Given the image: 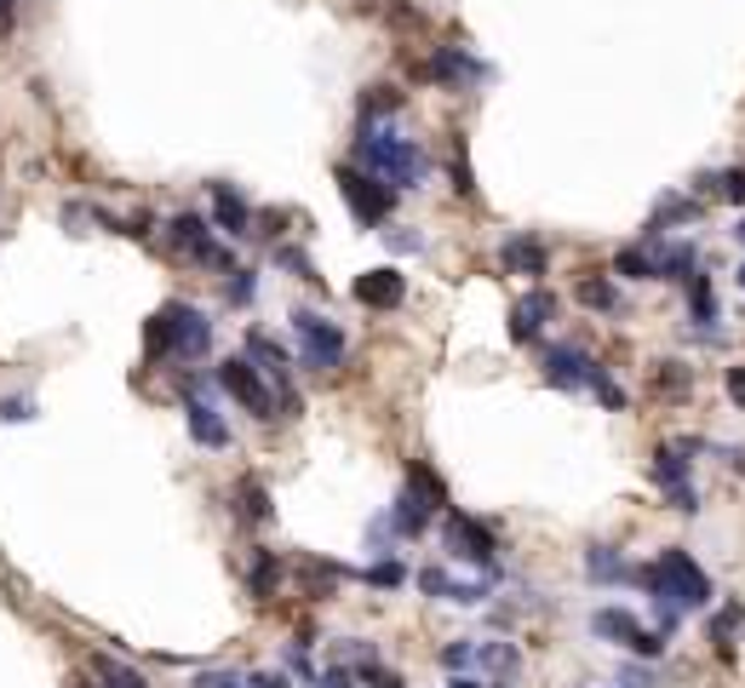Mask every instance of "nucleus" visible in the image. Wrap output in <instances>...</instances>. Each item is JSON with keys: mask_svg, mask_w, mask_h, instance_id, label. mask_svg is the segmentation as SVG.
Here are the masks:
<instances>
[{"mask_svg": "<svg viewBox=\"0 0 745 688\" xmlns=\"http://www.w3.org/2000/svg\"><path fill=\"white\" fill-rule=\"evenodd\" d=\"M654 391H659V396H688V391H693V373H688L682 362H659Z\"/></svg>", "mask_w": 745, "mask_h": 688, "instance_id": "obj_25", "label": "nucleus"}, {"mask_svg": "<svg viewBox=\"0 0 745 688\" xmlns=\"http://www.w3.org/2000/svg\"><path fill=\"white\" fill-rule=\"evenodd\" d=\"M590 391H597V396H602V407H625V391H620V385H613V379H608L602 368H597V379H590Z\"/></svg>", "mask_w": 745, "mask_h": 688, "instance_id": "obj_37", "label": "nucleus"}, {"mask_svg": "<svg viewBox=\"0 0 745 688\" xmlns=\"http://www.w3.org/2000/svg\"><path fill=\"white\" fill-rule=\"evenodd\" d=\"M636 579L654 591V608H659V625H665V631H671V625L688 614V608H706V602H711V579H706V568L693 563L688 551H677V545L659 551V563L642 568Z\"/></svg>", "mask_w": 745, "mask_h": 688, "instance_id": "obj_1", "label": "nucleus"}, {"mask_svg": "<svg viewBox=\"0 0 745 688\" xmlns=\"http://www.w3.org/2000/svg\"><path fill=\"white\" fill-rule=\"evenodd\" d=\"M734 236H740V241H745V224H740V229H734Z\"/></svg>", "mask_w": 745, "mask_h": 688, "instance_id": "obj_50", "label": "nucleus"}, {"mask_svg": "<svg viewBox=\"0 0 745 688\" xmlns=\"http://www.w3.org/2000/svg\"><path fill=\"white\" fill-rule=\"evenodd\" d=\"M419 75H425V81H442V87H465V81H482L487 69L476 58H465L459 46H442L430 64H419Z\"/></svg>", "mask_w": 745, "mask_h": 688, "instance_id": "obj_14", "label": "nucleus"}, {"mask_svg": "<svg viewBox=\"0 0 745 688\" xmlns=\"http://www.w3.org/2000/svg\"><path fill=\"white\" fill-rule=\"evenodd\" d=\"M259 373H264V368L252 362V356H229V362L218 368V385H224L229 396H236L252 419H275V396L264 391V379H259Z\"/></svg>", "mask_w": 745, "mask_h": 688, "instance_id": "obj_6", "label": "nucleus"}, {"mask_svg": "<svg viewBox=\"0 0 745 688\" xmlns=\"http://www.w3.org/2000/svg\"><path fill=\"white\" fill-rule=\"evenodd\" d=\"M92 672L104 677V688H144V677H138V672H126V666H110V659H98Z\"/></svg>", "mask_w": 745, "mask_h": 688, "instance_id": "obj_31", "label": "nucleus"}, {"mask_svg": "<svg viewBox=\"0 0 745 688\" xmlns=\"http://www.w3.org/2000/svg\"><path fill=\"white\" fill-rule=\"evenodd\" d=\"M184 425H190V437H195L201 448H229V425L218 419V407H213V402H201V396H195V402L184 407Z\"/></svg>", "mask_w": 745, "mask_h": 688, "instance_id": "obj_16", "label": "nucleus"}, {"mask_svg": "<svg viewBox=\"0 0 745 688\" xmlns=\"http://www.w3.org/2000/svg\"><path fill=\"white\" fill-rule=\"evenodd\" d=\"M700 218V201H688V195H671V201H659L654 207V224H648V236H659L665 224H693Z\"/></svg>", "mask_w": 745, "mask_h": 688, "instance_id": "obj_22", "label": "nucleus"}, {"mask_svg": "<svg viewBox=\"0 0 745 688\" xmlns=\"http://www.w3.org/2000/svg\"><path fill=\"white\" fill-rule=\"evenodd\" d=\"M407 488H419L430 505H448V488H442V482H436L425 465H414V471H407Z\"/></svg>", "mask_w": 745, "mask_h": 688, "instance_id": "obj_30", "label": "nucleus"}, {"mask_svg": "<svg viewBox=\"0 0 745 688\" xmlns=\"http://www.w3.org/2000/svg\"><path fill=\"white\" fill-rule=\"evenodd\" d=\"M213 218L224 236H252V207L236 184H213Z\"/></svg>", "mask_w": 745, "mask_h": 688, "instance_id": "obj_15", "label": "nucleus"}, {"mask_svg": "<svg viewBox=\"0 0 745 688\" xmlns=\"http://www.w3.org/2000/svg\"><path fill=\"white\" fill-rule=\"evenodd\" d=\"M368 579H373V585H402L407 568H402V563H379V568H368Z\"/></svg>", "mask_w": 745, "mask_h": 688, "instance_id": "obj_41", "label": "nucleus"}, {"mask_svg": "<svg viewBox=\"0 0 745 688\" xmlns=\"http://www.w3.org/2000/svg\"><path fill=\"white\" fill-rule=\"evenodd\" d=\"M270 585H275V556L259 551V563H252V597H270Z\"/></svg>", "mask_w": 745, "mask_h": 688, "instance_id": "obj_33", "label": "nucleus"}, {"mask_svg": "<svg viewBox=\"0 0 745 688\" xmlns=\"http://www.w3.org/2000/svg\"><path fill=\"white\" fill-rule=\"evenodd\" d=\"M734 282H740V287H745V264H740V275H734Z\"/></svg>", "mask_w": 745, "mask_h": 688, "instance_id": "obj_49", "label": "nucleus"}, {"mask_svg": "<svg viewBox=\"0 0 745 688\" xmlns=\"http://www.w3.org/2000/svg\"><path fill=\"white\" fill-rule=\"evenodd\" d=\"M275 264H287V270H298V282H311V287L321 282V275L311 270V259H304V252H293V247H275Z\"/></svg>", "mask_w": 745, "mask_h": 688, "instance_id": "obj_34", "label": "nucleus"}, {"mask_svg": "<svg viewBox=\"0 0 745 688\" xmlns=\"http://www.w3.org/2000/svg\"><path fill=\"white\" fill-rule=\"evenodd\" d=\"M321 688H355V677L345 666H332V672H321Z\"/></svg>", "mask_w": 745, "mask_h": 688, "instance_id": "obj_44", "label": "nucleus"}, {"mask_svg": "<svg viewBox=\"0 0 745 688\" xmlns=\"http://www.w3.org/2000/svg\"><path fill=\"white\" fill-rule=\"evenodd\" d=\"M236 282H224V298L229 304H252V293H259V282H252V270H229Z\"/></svg>", "mask_w": 745, "mask_h": 688, "instance_id": "obj_32", "label": "nucleus"}, {"mask_svg": "<svg viewBox=\"0 0 745 688\" xmlns=\"http://www.w3.org/2000/svg\"><path fill=\"white\" fill-rule=\"evenodd\" d=\"M448 688H482V683H471V677H453Z\"/></svg>", "mask_w": 745, "mask_h": 688, "instance_id": "obj_48", "label": "nucleus"}, {"mask_svg": "<svg viewBox=\"0 0 745 688\" xmlns=\"http://www.w3.org/2000/svg\"><path fill=\"white\" fill-rule=\"evenodd\" d=\"M613 270H620L625 282H654V252L648 247H620L613 252Z\"/></svg>", "mask_w": 745, "mask_h": 688, "instance_id": "obj_21", "label": "nucleus"}, {"mask_svg": "<svg viewBox=\"0 0 745 688\" xmlns=\"http://www.w3.org/2000/svg\"><path fill=\"white\" fill-rule=\"evenodd\" d=\"M471 659H476V648H471V643H453V648H442V666H448V672L471 666Z\"/></svg>", "mask_w": 745, "mask_h": 688, "instance_id": "obj_40", "label": "nucleus"}, {"mask_svg": "<svg viewBox=\"0 0 745 688\" xmlns=\"http://www.w3.org/2000/svg\"><path fill=\"white\" fill-rule=\"evenodd\" d=\"M241 517L247 522H270V494L259 488V482H241Z\"/></svg>", "mask_w": 745, "mask_h": 688, "instance_id": "obj_28", "label": "nucleus"}, {"mask_svg": "<svg viewBox=\"0 0 745 688\" xmlns=\"http://www.w3.org/2000/svg\"><path fill=\"white\" fill-rule=\"evenodd\" d=\"M362 683H368V688H402V677H396V672H384V666H373V659L362 666Z\"/></svg>", "mask_w": 745, "mask_h": 688, "instance_id": "obj_39", "label": "nucleus"}, {"mask_svg": "<svg viewBox=\"0 0 745 688\" xmlns=\"http://www.w3.org/2000/svg\"><path fill=\"white\" fill-rule=\"evenodd\" d=\"M332 178H339V195H345L350 218L362 224V229H379L384 218H391V207H396V190L384 184V178H373V172H362V167H339Z\"/></svg>", "mask_w": 745, "mask_h": 688, "instance_id": "obj_4", "label": "nucleus"}, {"mask_svg": "<svg viewBox=\"0 0 745 688\" xmlns=\"http://www.w3.org/2000/svg\"><path fill=\"white\" fill-rule=\"evenodd\" d=\"M407 298V275L396 264H379L368 275H355V304H368V311H396Z\"/></svg>", "mask_w": 745, "mask_h": 688, "instance_id": "obj_11", "label": "nucleus"}, {"mask_svg": "<svg viewBox=\"0 0 745 688\" xmlns=\"http://www.w3.org/2000/svg\"><path fill=\"white\" fill-rule=\"evenodd\" d=\"M590 379H597V362H590L579 345H551V350H545V385H556V391H585Z\"/></svg>", "mask_w": 745, "mask_h": 688, "instance_id": "obj_9", "label": "nucleus"}, {"mask_svg": "<svg viewBox=\"0 0 745 688\" xmlns=\"http://www.w3.org/2000/svg\"><path fill=\"white\" fill-rule=\"evenodd\" d=\"M167 229H172V247L184 252V259H195L201 270H224V275L236 270V252H229V247H218V241H213V229H207V218H195V213H178V218H172Z\"/></svg>", "mask_w": 745, "mask_h": 688, "instance_id": "obj_5", "label": "nucleus"}, {"mask_svg": "<svg viewBox=\"0 0 745 688\" xmlns=\"http://www.w3.org/2000/svg\"><path fill=\"white\" fill-rule=\"evenodd\" d=\"M12 23H18V7H12V0H0V41L12 35Z\"/></svg>", "mask_w": 745, "mask_h": 688, "instance_id": "obj_46", "label": "nucleus"}, {"mask_svg": "<svg viewBox=\"0 0 745 688\" xmlns=\"http://www.w3.org/2000/svg\"><path fill=\"white\" fill-rule=\"evenodd\" d=\"M419 591H430V597H453V579H448L442 568H425V574H419Z\"/></svg>", "mask_w": 745, "mask_h": 688, "instance_id": "obj_38", "label": "nucleus"}, {"mask_svg": "<svg viewBox=\"0 0 745 688\" xmlns=\"http://www.w3.org/2000/svg\"><path fill=\"white\" fill-rule=\"evenodd\" d=\"M706 184L723 195V201H745V167H729V172H716V178H706Z\"/></svg>", "mask_w": 745, "mask_h": 688, "instance_id": "obj_29", "label": "nucleus"}, {"mask_svg": "<svg viewBox=\"0 0 745 688\" xmlns=\"http://www.w3.org/2000/svg\"><path fill=\"white\" fill-rule=\"evenodd\" d=\"M355 167L373 172V178H384L391 190H419L425 172H430L425 149H419L414 138L391 133V126H373V121L362 126V138H355Z\"/></svg>", "mask_w": 745, "mask_h": 688, "instance_id": "obj_2", "label": "nucleus"}, {"mask_svg": "<svg viewBox=\"0 0 745 688\" xmlns=\"http://www.w3.org/2000/svg\"><path fill=\"white\" fill-rule=\"evenodd\" d=\"M590 631H597L602 643H625L631 654H648V659L665 648L654 631H642V625H636V614H625V608H597V614H590Z\"/></svg>", "mask_w": 745, "mask_h": 688, "instance_id": "obj_8", "label": "nucleus"}, {"mask_svg": "<svg viewBox=\"0 0 745 688\" xmlns=\"http://www.w3.org/2000/svg\"><path fill=\"white\" fill-rule=\"evenodd\" d=\"M448 545H453V556H465V563H476V568H494V533H487L476 517H448Z\"/></svg>", "mask_w": 745, "mask_h": 688, "instance_id": "obj_12", "label": "nucleus"}, {"mask_svg": "<svg viewBox=\"0 0 745 688\" xmlns=\"http://www.w3.org/2000/svg\"><path fill=\"white\" fill-rule=\"evenodd\" d=\"M551 316H556V293L533 287L528 298H517V311H510V339H517V345L539 339V334H545V322H551Z\"/></svg>", "mask_w": 745, "mask_h": 688, "instance_id": "obj_13", "label": "nucleus"}, {"mask_svg": "<svg viewBox=\"0 0 745 688\" xmlns=\"http://www.w3.org/2000/svg\"><path fill=\"white\" fill-rule=\"evenodd\" d=\"M195 688H241V683L224 677V672H207V677H195Z\"/></svg>", "mask_w": 745, "mask_h": 688, "instance_id": "obj_45", "label": "nucleus"}, {"mask_svg": "<svg viewBox=\"0 0 745 688\" xmlns=\"http://www.w3.org/2000/svg\"><path fill=\"white\" fill-rule=\"evenodd\" d=\"M654 482L665 494H671V505L677 511H700V494H693V482H688V459H682V448H659L654 453Z\"/></svg>", "mask_w": 745, "mask_h": 688, "instance_id": "obj_10", "label": "nucleus"}, {"mask_svg": "<svg viewBox=\"0 0 745 688\" xmlns=\"http://www.w3.org/2000/svg\"><path fill=\"white\" fill-rule=\"evenodd\" d=\"M482 659H487L494 672H510V666H517V648H482Z\"/></svg>", "mask_w": 745, "mask_h": 688, "instance_id": "obj_42", "label": "nucleus"}, {"mask_svg": "<svg viewBox=\"0 0 745 688\" xmlns=\"http://www.w3.org/2000/svg\"><path fill=\"white\" fill-rule=\"evenodd\" d=\"M0 419H7V425L35 419V402H30V396H7V402H0Z\"/></svg>", "mask_w": 745, "mask_h": 688, "instance_id": "obj_36", "label": "nucleus"}, {"mask_svg": "<svg viewBox=\"0 0 745 688\" xmlns=\"http://www.w3.org/2000/svg\"><path fill=\"white\" fill-rule=\"evenodd\" d=\"M396 110H402V92H396V87H368V92H362V115H368V121H373V115H396Z\"/></svg>", "mask_w": 745, "mask_h": 688, "instance_id": "obj_27", "label": "nucleus"}, {"mask_svg": "<svg viewBox=\"0 0 745 688\" xmlns=\"http://www.w3.org/2000/svg\"><path fill=\"white\" fill-rule=\"evenodd\" d=\"M729 396L745 402V368H729Z\"/></svg>", "mask_w": 745, "mask_h": 688, "instance_id": "obj_47", "label": "nucleus"}, {"mask_svg": "<svg viewBox=\"0 0 745 688\" xmlns=\"http://www.w3.org/2000/svg\"><path fill=\"white\" fill-rule=\"evenodd\" d=\"M688 311H693V322H716V293L706 275H688Z\"/></svg>", "mask_w": 745, "mask_h": 688, "instance_id": "obj_26", "label": "nucleus"}, {"mask_svg": "<svg viewBox=\"0 0 745 688\" xmlns=\"http://www.w3.org/2000/svg\"><path fill=\"white\" fill-rule=\"evenodd\" d=\"M499 264L510 270V275H545V247H539L533 236H510L505 247H499Z\"/></svg>", "mask_w": 745, "mask_h": 688, "instance_id": "obj_17", "label": "nucleus"}, {"mask_svg": "<svg viewBox=\"0 0 745 688\" xmlns=\"http://www.w3.org/2000/svg\"><path fill=\"white\" fill-rule=\"evenodd\" d=\"M585 574L608 585V579H625L631 568L620 563V556H613V545H590V551H585Z\"/></svg>", "mask_w": 745, "mask_h": 688, "instance_id": "obj_23", "label": "nucleus"}, {"mask_svg": "<svg viewBox=\"0 0 745 688\" xmlns=\"http://www.w3.org/2000/svg\"><path fill=\"white\" fill-rule=\"evenodd\" d=\"M247 688H293V683L281 677V672H252V677H247Z\"/></svg>", "mask_w": 745, "mask_h": 688, "instance_id": "obj_43", "label": "nucleus"}, {"mask_svg": "<svg viewBox=\"0 0 745 688\" xmlns=\"http://www.w3.org/2000/svg\"><path fill=\"white\" fill-rule=\"evenodd\" d=\"M740 625H745V608H740V602H729V608H723V614H716V620H711V636H716V643H723V636H734Z\"/></svg>", "mask_w": 745, "mask_h": 688, "instance_id": "obj_35", "label": "nucleus"}, {"mask_svg": "<svg viewBox=\"0 0 745 688\" xmlns=\"http://www.w3.org/2000/svg\"><path fill=\"white\" fill-rule=\"evenodd\" d=\"M430 511H436V505H430L419 488H407V494L396 499V517H391V528L402 533V540H419V533L430 528Z\"/></svg>", "mask_w": 745, "mask_h": 688, "instance_id": "obj_18", "label": "nucleus"}, {"mask_svg": "<svg viewBox=\"0 0 745 688\" xmlns=\"http://www.w3.org/2000/svg\"><path fill=\"white\" fill-rule=\"evenodd\" d=\"M213 350V322L195 304H167L144 322V356L149 362H195Z\"/></svg>", "mask_w": 745, "mask_h": 688, "instance_id": "obj_3", "label": "nucleus"}, {"mask_svg": "<svg viewBox=\"0 0 745 688\" xmlns=\"http://www.w3.org/2000/svg\"><path fill=\"white\" fill-rule=\"evenodd\" d=\"M579 304L585 311H620V287L602 282V275H590V282H579Z\"/></svg>", "mask_w": 745, "mask_h": 688, "instance_id": "obj_24", "label": "nucleus"}, {"mask_svg": "<svg viewBox=\"0 0 745 688\" xmlns=\"http://www.w3.org/2000/svg\"><path fill=\"white\" fill-rule=\"evenodd\" d=\"M293 334H298V345H304V368H339L345 362V334L332 327L327 316H316V311H293Z\"/></svg>", "mask_w": 745, "mask_h": 688, "instance_id": "obj_7", "label": "nucleus"}, {"mask_svg": "<svg viewBox=\"0 0 745 688\" xmlns=\"http://www.w3.org/2000/svg\"><path fill=\"white\" fill-rule=\"evenodd\" d=\"M247 356H252V362H259L264 373H275V379H287V350H281L270 334H259V327H252V334H247Z\"/></svg>", "mask_w": 745, "mask_h": 688, "instance_id": "obj_20", "label": "nucleus"}, {"mask_svg": "<svg viewBox=\"0 0 745 688\" xmlns=\"http://www.w3.org/2000/svg\"><path fill=\"white\" fill-rule=\"evenodd\" d=\"M654 252V282H688L693 275V247L688 241H665V247H648Z\"/></svg>", "mask_w": 745, "mask_h": 688, "instance_id": "obj_19", "label": "nucleus"}]
</instances>
